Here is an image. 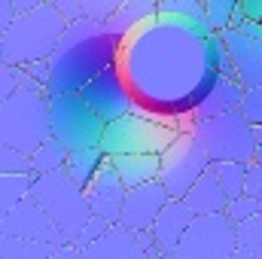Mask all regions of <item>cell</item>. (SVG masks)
Listing matches in <instances>:
<instances>
[{
  "label": "cell",
  "mask_w": 262,
  "mask_h": 259,
  "mask_svg": "<svg viewBox=\"0 0 262 259\" xmlns=\"http://www.w3.org/2000/svg\"><path fill=\"white\" fill-rule=\"evenodd\" d=\"M210 34L192 21L156 15L122 37L119 70L134 95V113L192 131V110L220 79Z\"/></svg>",
  "instance_id": "obj_1"
},
{
  "label": "cell",
  "mask_w": 262,
  "mask_h": 259,
  "mask_svg": "<svg viewBox=\"0 0 262 259\" xmlns=\"http://www.w3.org/2000/svg\"><path fill=\"white\" fill-rule=\"evenodd\" d=\"M122 40L107 31L104 21L79 18L67 25L55 52L49 55L46 95H73L82 92L98 73L119 64Z\"/></svg>",
  "instance_id": "obj_2"
},
{
  "label": "cell",
  "mask_w": 262,
  "mask_h": 259,
  "mask_svg": "<svg viewBox=\"0 0 262 259\" xmlns=\"http://www.w3.org/2000/svg\"><path fill=\"white\" fill-rule=\"evenodd\" d=\"M52 137L49 131V95L28 73L12 98L0 107V140L31 156L40 143Z\"/></svg>",
  "instance_id": "obj_3"
},
{
  "label": "cell",
  "mask_w": 262,
  "mask_h": 259,
  "mask_svg": "<svg viewBox=\"0 0 262 259\" xmlns=\"http://www.w3.org/2000/svg\"><path fill=\"white\" fill-rule=\"evenodd\" d=\"M67 21L46 3L34 12H18L15 21L3 31V61L25 67L31 61H49Z\"/></svg>",
  "instance_id": "obj_4"
},
{
  "label": "cell",
  "mask_w": 262,
  "mask_h": 259,
  "mask_svg": "<svg viewBox=\"0 0 262 259\" xmlns=\"http://www.w3.org/2000/svg\"><path fill=\"white\" fill-rule=\"evenodd\" d=\"M31 198H34V201L46 210V217L58 226V232L64 235L67 244H73V241L79 238L82 226H85L89 217H92V207H89V201H85V192L67 177L64 171L34 177Z\"/></svg>",
  "instance_id": "obj_5"
},
{
  "label": "cell",
  "mask_w": 262,
  "mask_h": 259,
  "mask_svg": "<svg viewBox=\"0 0 262 259\" xmlns=\"http://www.w3.org/2000/svg\"><path fill=\"white\" fill-rule=\"evenodd\" d=\"M49 131L67 149L101 146L107 122L85 104L79 92L73 95H49Z\"/></svg>",
  "instance_id": "obj_6"
},
{
  "label": "cell",
  "mask_w": 262,
  "mask_h": 259,
  "mask_svg": "<svg viewBox=\"0 0 262 259\" xmlns=\"http://www.w3.org/2000/svg\"><path fill=\"white\" fill-rule=\"evenodd\" d=\"M192 134L204 146V153L210 156V162H253L256 156L253 122H247L241 110H232L213 119H201L192 125Z\"/></svg>",
  "instance_id": "obj_7"
},
{
  "label": "cell",
  "mask_w": 262,
  "mask_h": 259,
  "mask_svg": "<svg viewBox=\"0 0 262 259\" xmlns=\"http://www.w3.org/2000/svg\"><path fill=\"white\" fill-rule=\"evenodd\" d=\"M180 131L156 122L143 113H128L116 122H107L101 149L107 156H128V153H146V156H162Z\"/></svg>",
  "instance_id": "obj_8"
},
{
  "label": "cell",
  "mask_w": 262,
  "mask_h": 259,
  "mask_svg": "<svg viewBox=\"0 0 262 259\" xmlns=\"http://www.w3.org/2000/svg\"><path fill=\"white\" fill-rule=\"evenodd\" d=\"M238 250V226L226 213H207L189 223L174 259H232Z\"/></svg>",
  "instance_id": "obj_9"
},
{
  "label": "cell",
  "mask_w": 262,
  "mask_h": 259,
  "mask_svg": "<svg viewBox=\"0 0 262 259\" xmlns=\"http://www.w3.org/2000/svg\"><path fill=\"white\" fill-rule=\"evenodd\" d=\"M159 159H162L159 180H162V186L168 189L171 198H186V192L192 189V183L213 165L192 131H180L177 140Z\"/></svg>",
  "instance_id": "obj_10"
},
{
  "label": "cell",
  "mask_w": 262,
  "mask_h": 259,
  "mask_svg": "<svg viewBox=\"0 0 262 259\" xmlns=\"http://www.w3.org/2000/svg\"><path fill=\"white\" fill-rule=\"evenodd\" d=\"M220 34L229 46L232 64H235V79L244 89L262 85V25L244 18L241 25L226 28Z\"/></svg>",
  "instance_id": "obj_11"
},
{
  "label": "cell",
  "mask_w": 262,
  "mask_h": 259,
  "mask_svg": "<svg viewBox=\"0 0 262 259\" xmlns=\"http://www.w3.org/2000/svg\"><path fill=\"white\" fill-rule=\"evenodd\" d=\"M79 95L85 98V104L104 122H116V119L134 113V95H131V89H128V82H125V76H122V70H119V64L104 70V73H98Z\"/></svg>",
  "instance_id": "obj_12"
},
{
  "label": "cell",
  "mask_w": 262,
  "mask_h": 259,
  "mask_svg": "<svg viewBox=\"0 0 262 259\" xmlns=\"http://www.w3.org/2000/svg\"><path fill=\"white\" fill-rule=\"evenodd\" d=\"M0 232L3 235H15V238H31V241H52L58 247L67 244L64 235L58 232V226L46 217V210L31 195L0 217Z\"/></svg>",
  "instance_id": "obj_13"
},
{
  "label": "cell",
  "mask_w": 262,
  "mask_h": 259,
  "mask_svg": "<svg viewBox=\"0 0 262 259\" xmlns=\"http://www.w3.org/2000/svg\"><path fill=\"white\" fill-rule=\"evenodd\" d=\"M171 201L168 189L162 186V180H149L143 186H134L125 195V204H122V217L119 223L128 226L131 232H149L156 217L162 213V207Z\"/></svg>",
  "instance_id": "obj_14"
},
{
  "label": "cell",
  "mask_w": 262,
  "mask_h": 259,
  "mask_svg": "<svg viewBox=\"0 0 262 259\" xmlns=\"http://www.w3.org/2000/svg\"><path fill=\"white\" fill-rule=\"evenodd\" d=\"M125 195H128V186L119 180L116 165H113V159L107 156L104 168L98 171V177H95L92 186L85 189V201H89V207H92L95 217H107L110 223H119Z\"/></svg>",
  "instance_id": "obj_15"
},
{
  "label": "cell",
  "mask_w": 262,
  "mask_h": 259,
  "mask_svg": "<svg viewBox=\"0 0 262 259\" xmlns=\"http://www.w3.org/2000/svg\"><path fill=\"white\" fill-rule=\"evenodd\" d=\"M192 220H195V213L186 207L183 198H171L162 207V213L156 217V223H152L149 232H152V238H156V244H159V250L165 256H174V250L183 241V235H186V229H189Z\"/></svg>",
  "instance_id": "obj_16"
},
{
  "label": "cell",
  "mask_w": 262,
  "mask_h": 259,
  "mask_svg": "<svg viewBox=\"0 0 262 259\" xmlns=\"http://www.w3.org/2000/svg\"><path fill=\"white\" fill-rule=\"evenodd\" d=\"M82 259H149V256H146L137 232H131L122 223H113L95 244H89L82 250Z\"/></svg>",
  "instance_id": "obj_17"
},
{
  "label": "cell",
  "mask_w": 262,
  "mask_h": 259,
  "mask_svg": "<svg viewBox=\"0 0 262 259\" xmlns=\"http://www.w3.org/2000/svg\"><path fill=\"white\" fill-rule=\"evenodd\" d=\"M241 101H244V85L235 76H220L213 82V89L207 92V98L192 110V125L201 122V119H213V116L241 110Z\"/></svg>",
  "instance_id": "obj_18"
},
{
  "label": "cell",
  "mask_w": 262,
  "mask_h": 259,
  "mask_svg": "<svg viewBox=\"0 0 262 259\" xmlns=\"http://www.w3.org/2000/svg\"><path fill=\"white\" fill-rule=\"evenodd\" d=\"M186 207L195 213V217H207V213H226V204H229V198L223 192V186H220V180H216V171H213V165L198 177L195 183H192V189L186 192Z\"/></svg>",
  "instance_id": "obj_19"
},
{
  "label": "cell",
  "mask_w": 262,
  "mask_h": 259,
  "mask_svg": "<svg viewBox=\"0 0 262 259\" xmlns=\"http://www.w3.org/2000/svg\"><path fill=\"white\" fill-rule=\"evenodd\" d=\"M113 165H116V174L119 180L134 189V186H143L149 180H159V168H162V159L159 156H146V153H128V156H110Z\"/></svg>",
  "instance_id": "obj_20"
},
{
  "label": "cell",
  "mask_w": 262,
  "mask_h": 259,
  "mask_svg": "<svg viewBox=\"0 0 262 259\" xmlns=\"http://www.w3.org/2000/svg\"><path fill=\"white\" fill-rule=\"evenodd\" d=\"M156 15H159V0H125L104 25H107L110 34H116L122 40V37H128L137 25L156 18Z\"/></svg>",
  "instance_id": "obj_21"
},
{
  "label": "cell",
  "mask_w": 262,
  "mask_h": 259,
  "mask_svg": "<svg viewBox=\"0 0 262 259\" xmlns=\"http://www.w3.org/2000/svg\"><path fill=\"white\" fill-rule=\"evenodd\" d=\"M107 162V153L101 146H89V149H73L67 156V165H64V174L85 192L92 186V180L98 177V171L104 168Z\"/></svg>",
  "instance_id": "obj_22"
},
{
  "label": "cell",
  "mask_w": 262,
  "mask_h": 259,
  "mask_svg": "<svg viewBox=\"0 0 262 259\" xmlns=\"http://www.w3.org/2000/svg\"><path fill=\"white\" fill-rule=\"evenodd\" d=\"M67 156H70V149H67L64 143H58L55 137H49L46 143H40V146L31 153V174H34V177H43V174L64 171Z\"/></svg>",
  "instance_id": "obj_23"
},
{
  "label": "cell",
  "mask_w": 262,
  "mask_h": 259,
  "mask_svg": "<svg viewBox=\"0 0 262 259\" xmlns=\"http://www.w3.org/2000/svg\"><path fill=\"white\" fill-rule=\"evenodd\" d=\"M52 250H58V244H52V241H31V238L3 235L0 259H46Z\"/></svg>",
  "instance_id": "obj_24"
},
{
  "label": "cell",
  "mask_w": 262,
  "mask_h": 259,
  "mask_svg": "<svg viewBox=\"0 0 262 259\" xmlns=\"http://www.w3.org/2000/svg\"><path fill=\"white\" fill-rule=\"evenodd\" d=\"M34 186V174L31 171H18V174H0V217L15 207L18 201H25Z\"/></svg>",
  "instance_id": "obj_25"
},
{
  "label": "cell",
  "mask_w": 262,
  "mask_h": 259,
  "mask_svg": "<svg viewBox=\"0 0 262 259\" xmlns=\"http://www.w3.org/2000/svg\"><path fill=\"white\" fill-rule=\"evenodd\" d=\"M159 15L183 18V21H192V25H198V28L210 31L207 12H204V0H159Z\"/></svg>",
  "instance_id": "obj_26"
},
{
  "label": "cell",
  "mask_w": 262,
  "mask_h": 259,
  "mask_svg": "<svg viewBox=\"0 0 262 259\" xmlns=\"http://www.w3.org/2000/svg\"><path fill=\"white\" fill-rule=\"evenodd\" d=\"M247 165L250 162H213V171H216V180L223 186L226 198H238L244 195V183H247Z\"/></svg>",
  "instance_id": "obj_27"
},
{
  "label": "cell",
  "mask_w": 262,
  "mask_h": 259,
  "mask_svg": "<svg viewBox=\"0 0 262 259\" xmlns=\"http://www.w3.org/2000/svg\"><path fill=\"white\" fill-rule=\"evenodd\" d=\"M238 9H241V0H204V12H207L210 31L232 28V18H235Z\"/></svg>",
  "instance_id": "obj_28"
},
{
  "label": "cell",
  "mask_w": 262,
  "mask_h": 259,
  "mask_svg": "<svg viewBox=\"0 0 262 259\" xmlns=\"http://www.w3.org/2000/svg\"><path fill=\"white\" fill-rule=\"evenodd\" d=\"M256 213H262V201L259 198H253V195H238V198H232V201L226 204V217H229L235 226L253 220Z\"/></svg>",
  "instance_id": "obj_29"
},
{
  "label": "cell",
  "mask_w": 262,
  "mask_h": 259,
  "mask_svg": "<svg viewBox=\"0 0 262 259\" xmlns=\"http://www.w3.org/2000/svg\"><path fill=\"white\" fill-rule=\"evenodd\" d=\"M238 244H241V250H253V253L262 250V213L238 226Z\"/></svg>",
  "instance_id": "obj_30"
},
{
  "label": "cell",
  "mask_w": 262,
  "mask_h": 259,
  "mask_svg": "<svg viewBox=\"0 0 262 259\" xmlns=\"http://www.w3.org/2000/svg\"><path fill=\"white\" fill-rule=\"evenodd\" d=\"M18 171H31V156L0 140V174H18Z\"/></svg>",
  "instance_id": "obj_31"
},
{
  "label": "cell",
  "mask_w": 262,
  "mask_h": 259,
  "mask_svg": "<svg viewBox=\"0 0 262 259\" xmlns=\"http://www.w3.org/2000/svg\"><path fill=\"white\" fill-rule=\"evenodd\" d=\"M21 79H25V70H21V67L0 61V107L12 98V92L21 85Z\"/></svg>",
  "instance_id": "obj_32"
},
{
  "label": "cell",
  "mask_w": 262,
  "mask_h": 259,
  "mask_svg": "<svg viewBox=\"0 0 262 259\" xmlns=\"http://www.w3.org/2000/svg\"><path fill=\"white\" fill-rule=\"evenodd\" d=\"M110 226H113V223H110L107 217H95V213H92V217H89V223L82 226V232H79V238L73 241V247H79V250H85V247H89V244H95V241H98V238H101V235H104V232L110 229Z\"/></svg>",
  "instance_id": "obj_33"
},
{
  "label": "cell",
  "mask_w": 262,
  "mask_h": 259,
  "mask_svg": "<svg viewBox=\"0 0 262 259\" xmlns=\"http://www.w3.org/2000/svg\"><path fill=\"white\" fill-rule=\"evenodd\" d=\"M241 113H244V116H247V122H253V125H259V122H262V85L244 89Z\"/></svg>",
  "instance_id": "obj_34"
},
{
  "label": "cell",
  "mask_w": 262,
  "mask_h": 259,
  "mask_svg": "<svg viewBox=\"0 0 262 259\" xmlns=\"http://www.w3.org/2000/svg\"><path fill=\"white\" fill-rule=\"evenodd\" d=\"M125 0H82V12L85 18H95V21H107Z\"/></svg>",
  "instance_id": "obj_35"
},
{
  "label": "cell",
  "mask_w": 262,
  "mask_h": 259,
  "mask_svg": "<svg viewBox=\"0 0 262 259\" xmlns=\"http://www.w3.org/2000/svg\"><path fill=\"white\" fill-rule=\"evenodd\" d=\"M49 6L64 18L67 25H73V21L85 18V12H82V0H49Z\"/></svg>",
  "instance_id": "obj_36"
},
{
  "label": "cell",
  "mask_w": 262,
  "mask_h": 259,
  "mask_svg": "<svg viewBox=\"0 0 262 259\" xmlns=\"http://www.w3.org/2000/svg\"><path fill=\"white\" fill-rule=\"evenodd\" d=\"M244 195H253L262 201V165L253 159L247 165V183H244Z\"/></svg>",
  "instance_id": "obj_37"
},
{
  "label": "cell",
  "mask_w": 262,
  "mask_h": 259,
  "mask_svg": "<svg viewBox=\"0 0 262 259\" xmlns=\"http://www.w3.org/2000/svg\"><path fill=\"white\" fill-rule=\"evenodd\" d=\"M34 82H40L43 89H46V79H49V61H31V64H25L21 67Z\"/></svg>",
  "instance_id": "obj_38"
},
{
  "label": "cell",
  "mask_w": 262,
  "mask_h": 259,
  "mask_svg": "<svg viewBox=\"0 0 262 259\" xmlns=\"http://www.w3.org/2000/svg\"><path fill=\"white\" fill-rule=\"evenodd\" d=\"M241 12H244V18L262 25V0H241Z\"/></svg>",
  "instance_id": "obj_39"
},
{
  "label": "cell",
  "mask_w": 262,
  "mask_h": 259,
  "mask_svg": "<svg viewBox=\"0 0 262 259\" xmlns=\"http://www.w3.org/2000/svg\"><path fill=\"white\" fill-rule=\"evenodd\" d=\"M15 15H18L15 12V3L12 0H0V31H6L15 21Z\"/></svg>",
  "instance_id": "obj_40"
},
{
  "label": "cell",
  "mask_w": 262,
  "mask_h": 259,
  "mask_svg": "<svg viewBox=\"0 0 262 259\" xmlns=\"http://www.w3.org/2000/svg\"><path fill=\"white\" fill-rule=\"evenodd\" d=\"M46 259H82V250L73 247V244H61L58 250H52Z\"/></svg>",
  "instance_id": "obj_41"
},
{
  "label": "cell",
  "mask_w": 262,
  "mask_h": 259,
  "mask_svg": "<svg viewBox=\"0 0 262 259\" xmlns=\"http://www.w3.org/2000/svg\"><path fill=\"white\" fill-rule=\"evenodd\" d=\"M12 3H15V12H34V9L46 6L49 0H12Z\"/></svg>",
  "instance_id": "obj_42"
},
{
  "label": "cell",
  "mask_w": 262,
  "mask_h": 259,
  "mask_svg": "<svg viewBox=\"0 0 262 259\" xmlns=\"http://www.w3.org/2000/svg\"><path fill=\"white\" fill-rule=\"evenodd\" d=\"M232 259H262V256H259V253H253V250H238Z\"/></svg>",
  "instance_id": "obj_43"
},
{
  "label": "cell",
  "mask_w": 262,
  "mask_h": 259,
  "mask_svg": "<svg viewBox=\"0 0 262 259\" xmlns=\"http://www.w3.org/2000/svg\"><path fill=\"white\" fill-rule=\"evenodd\" d=\"M253 137H256V146H262V122L253 125Z\"/></svg>",
  "instance_id": "obj_44"
},
{
  "label": "cell",
  "mask_w": 262,
  "mask_h": 259,
  "mask_svg": "<svg viewBox=\"0 0 262 259\" xmlns=\"http://www.w3.org/2000/svg\"><path fill=\"white\" fill-rule=\"evenodd\" d=\"M253 159H256V162L262 165V146H256V156H253Z\"/></svg>",
  "instance_id": "obj_45"
},
{
  "label": "cell",
  "mask_w": 262,
  "mask_h": 259,
  "mask_svg": "<svg viewBox=\"0 0 262 259\" xmlns=\"http://www.w3.org/2000/svg\"><path fill=\"white\" fill-rule=\"evenodd\" d=\"M0 61H3V31H0Z\"/></svg>",
  "instance_id": "obj_46"
},
{
  "label": "cell",
  "mask_w": 262,
  "mask_h": 259,
  "mask_svg": "<svg viewBox=\"0 0 262 259\" xmlns=\"http://www.w3.org/2000/svg\"><path fill=\"white\" fill-rule=\"evenodd\" d=\"M156 259H174V256H165V253H162V256H156Z\"/></svg>",
  "instance_id": "obj_47"
},
{
  "label": "cell",
  "mask_w": 262,
  "mask_h": 259,
  "mask_svg": "<svg viewBox=\"0 0 262 259\" xmlns=\"http://www.w3.org/2000/svg\"><path fill=\"white\" fill-rule=\"evenodd\" d=\"M0 244H3V232H0Z\"/></svg>",
  "instance_id": "obj_48"
}]
</instances>
